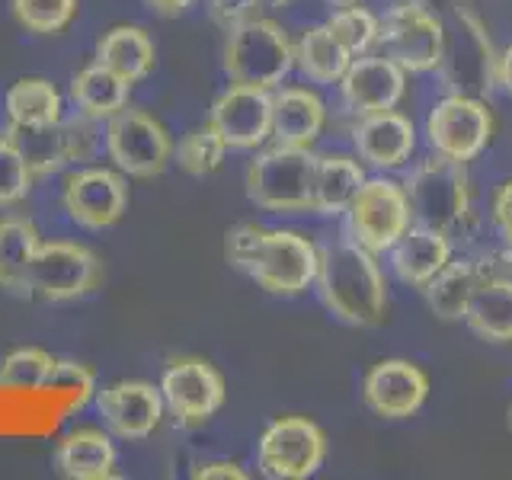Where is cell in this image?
Listing matches in <instances>:
<instances>
[{
    "label": "cell",
    "mask_w": 512,
    "mask_h": 480,
    "mask_svg": "<svg viewBox=\"0 0 512 480\" xmlns=\"http://www.w3.org/2000/svg\"><path fill=\"white\" fill-rule=\"evenodd\" d=\"M314 288L324 308L349 327H378L388 317V276L378 256L346 237L320 247Z\"/></svg>",
    "instance_id": "6da1fadb"
},
{
    "label": "cell",
    "mask_w": 512,
    "mask_h": 480,
    "mask_svg": "<svg viewBox=\"0 0 512 480\" xmlns=\"http://www.w3.org/2000/svg\"><path fill=\"white\" fill-rule=\"evenodd\" d=\"M224 250H228V263L244 269L269 295L295 298L314 288L320 247L298 231H269L256 228V224H237L228 231Z\"/></svg>",
    "instance_id": "7a4b0ae2"
},
{
    "label": "cell",
    "mask_w": 512,
    "mask_h": 480,
    "mask_svg": "<svg viewBox=\"0 0 512 480\" xmlns=\"http://www.w3.org/2000/svg\"><path fill=\"white\" fill-rule=\"evenodd\" d=\"M404 192L413 212V224L445 231L455 237L471 218V180L458 160L429 154L404 173Z\"/></svg>",
    "instance_id": "3957f363"
},
{
    "label": "cell",
    "mask_w": 512,
    "mask_h": 480,
    "mask_svg": "<svg viewBox=\"0 0 512 480\" xmlns=\"http://www.w3.org/2000/svg\"><path fill=\"white\" fill-rule=\"evenodd\" d=\"M295 71V42L288 32L266 20V16H253V20L240 23L228 32V45H224V74L231 84L276 90L285 84V77Z\"/></svg>",
    "instance_id": "277c9868"
},
{
    "label": "cell",
    "mask_w": 512,
    "mask_h": 480,
    "mask_svg": "<svg viewBox=\"0 0 512 480\" xmlns=\"http://www.w3.org/2000/svg\"><path fill=\"white\" fill-rule=\"evenodd\" d=\"M311 148L295 144H272L260 151L247 167V196L256 208L272 215L311 212V180H314Z\"/></svg>",
    "instance_id": "5b68a950"
},
{
    "label": "cell",
    "mask_w": 512,
    "mask_h": 480,
    "mask_svg": "<svg viewBox=\"0 0 512 480\" xmlns=\"http://www.w3.org/2000/svg\"><path fill=\"white\" fill-rule=\"evenodd\" d=\"M496 58L500 52L493 48L484 20L468 4L455 7L452 26L445 32V52L436 68L445 93H468L487 100L496 87Z\"/></svg>",
    "instance_id": "8992f818"
},
{
    "label": "cell",
    "mask_w": 512,
    "mask_h": 480,
    "mask_svg": "<svg viewBox=\"0 0 512 480\" xmlns=\"http://www.w3.org/2000/svg\"><path fill=\"white\" fill-rule=\"evenodd\" d=\"M413 224L404 183L388 173L368 176L343 212V237L362 250L384 256Z\"/></svg>",
    "instance_id": "52a82bcc"
},
{
    "label": "cell",
    "mask_w": 512,
    "mask_h": 480,
    "mask_svg": "<svg viewBox=\"0 0 512 480\" xmlns=\"http://www.w3.org/2000/svg\"><path fill=\"white\" fill-rule=\"evenodd\" d=\"M445 16L420 0H400L381 16L378 52L407 74H432L445 52Z\"/></svg>",
    "instance_id": "ba28073f"
},
{
    "label": "cell",
    "mask_w": 512,
    "mask_h": 480,
    "mask_svg": "<svg viewBox=\"0 0 512 480\" xmlns=\"http://www.w3.org/2000/svg\"><path fill=\"white\" fill-rule=\"evenodd\" d=\"M493 128L496 122L487 100L468 93H445L429 109V116L423 122V135L432 154H442L468 167L471 160H477L490 148Z\"/></svg>",
    "instance_id": "9c48e42d"
},
{
    "label": "cell",
    "mask_w": 512,
    "mask_h": 480,
    "mask_svg": "<svg viewBox=\"0 0 512 480\" xmlns=\"http://www.w3.org/2000/svg\"><path fill=\"white\" fill-rule=\"evenodd\" d=\"M330 455L327 432L308 416H279L256 442V468L269 480H308Z\"/></svg>",
    "instance_id": "30bf717a"
},
{
    "label": "cell",
    "mask_w": 512,
    "mask_h": 480,
    "mask_svg": "<svg viewBox=\"0 0 512 480\" xmlns=\"http://www.w3.org/2000/svg\"><path fill=\"white\" fill-rule=\"evenodd\" d=\"M103 279L100 256L84 244L52 240L39 244L26 269V295L42 301H74L93 292Z\"/></svg>",
    "instance_id": "8fae6325"
},
{
    "label": "cell",
    "mask_w": 512,
    "mask_h": 480,
    "mask_svg": "<svg viewBox=\"0 0 512 480\" xmlns=\"http://www.w3.org/2000/svg\"><path fill=\"white\" fill-rule=\"evenodd\" d=\"M106 154L125 176L151 180L170 164L173 141L154 116L125 106L112 119H106Z\"/></svg>",
    "instance_id": "7c38bea8"
},
{
    "label": "cell",
    "mask_w": 512,
    "mask_h": 480,
    "mask_svg": "<svg viewBox=\"0 0 512 480\" xmlns=\"http://www.w3.org/2000/svg\"><path fill=\"white\" fill-rule=\"evenodd\" d=\"M407 71L394 64L388 55L381 52H368L349 61V68L343 74L340 87V100L343 109L352 119L372 116V112H388L397 109L407 100Z\"/></svg>",
    "instance_id": "4fadbf2b"
},
{
    "label": "cell",
    "mask_w": 512,
    "mask_h": 480,
    "mask_svg": "<svg viewBox=\"0 0 512 480\" xmlns=\"http://www.w3.org/2000/svg\"><path fill=\"white\" fill-rule=\"evenodd\" d=\"M429 375L410 359H381L362 378V400L381 420H410L429 400Z\"/></svg>",
    "instance_id": "5bb4252c"
},
{
    "label": "cell",
    "mask_w": 512,
    "mask_h": 480,
    "mask_svg": "<svg viewBox=\"0 0 512 480\" xmlns=\"http://www.w3.org/2000/svg\"><path fill=\"white\" fill-rule=\"evenodd\" d=\"M160 394L183 426H199L224 407V378L205 359H173L160 378Z\"/></svg>",
    "instance_id": "9a60e30c"
},
{
    "label": "cell",
    "mask_w": 512,
    "mask_h": 480,
    "mask_svg": "<svg viewBox=\"0 0 512 480\" xmlns=\"http://www.w3.org/2000/svg\"><path fill=\"white\" fill-rule=\"evenodd\" d=\"M128 208V183L122 170L87 167L68 176L64 183V212L80 228L103 231L112 228Z\"/></svg>",
    "instance_id": "2e32d148"
},
{
    "label": "cell",
    "mask_w": 512,
    "mask_h": 480,
    "mask_svg": "<svg viewBox=\"0 0 512 480\" xmlns=\"http://www.w3.org/2000/svg\"><path fill=\"white\" fill-rule=\"evenodd\" d=\"M352 154H356L365 170L394 173L407 167L416 154V125L400 109L372 112L352 125Z\"/></svg>",
    "instance_id": "e0dca14e"
},
{
    "label": "cell",
    "mask_w": 512,
    "mask_h": 480,
    "mask_svg": "<svg viewBox=\"0 0 512 480\" xmlns=\"http://www.w3.org/2000/svg\"><path fill=\"white\" fill-rule=\"evenodd\" d=\"M212 125L234 151L263 148L272 138V90L231 84L212 103Z\"/></svg>",
    "instance_id": "ac0fdd59"
},
{
    "label": "cell",
    "mask_w": 512,
    "mask_h": 480,
    "mask_svg": "<svg viewBox=\"0 0 512 480\" xmlns=\"http://www.w3.org/2000/svg\"><path fill=\"white\" fill-rule=\"evenodd\" d=\"M96 410H100L106 429L116 439L138 442L148 439L164 420V394L148 381H116L96 394Z\"/></svg>",
    "instance_id": "d6986e66"
},
{
    "label": "cell",
    "mask_w": 512,
    "mask_h": 480,
    "mask_svg": "<svg viewBox=\"0 0 512 480\" xmlns=\"http://www.w3.org/2000/svg\"><path fill=\"white\" fill-rule=\"evenodd\" d=\"M384 256H388V272L400 285L423 288L448 266L455 247L445 231L426 228V224H410Z\"/></svg>",
    "instance_id": "ffe728a7"
},
{
    "label": "cell",
    "mask_w": 512,
    "mask_h": 480,
    "mask_svg": "<svg viewBox=\"0 0 512 480\" xmlns=\"http://www.w3.org/2000/svg\"><path fill=\"white\" fill-rule=\"evenodd\" d=\"M327 128V103L311 87L272 90V138L279 144L311 148Z\"/></svg>",
    "instance_id": "44dd1931"
},
{
    "label": "cell",
    "mask_w": 512,
    "mask_h": 480,
    "mask_svg": "<svg viewBox=\"0 0 512 480\" xmlns=\"http://www.w3.org/2000/svg\"><path fill=\"white\" fill-rule=\"evenodd\" d=\"M365 180L368 170L356 154H317L311 180V212L320 218H343Z\"/></svg>",
    "instance_id": "7402d4cb"
},
{
    "label": "cell",
    "mask_w": 512,
    "mask_h": 480,
    "mask_svg": "<svg viewBox=\"0 0 512 480\" xmlns=\"http://www.w3.org/2000/svg\"><path fill=\"white\" fill-rule=\"evenodd\" d=\"M55 464L71 480H106L116 474V445L103 429H74L58 442Z\"/></svg>",
    "instance_id": "603a6c76"
},
{
    "label": "cell",
    "mask_w": 512,
    "mask_h": 480,
    "mask_svg": "<svg viewBox=\"0 0 512 480\" xmlns=\"http://www.w3.org/2000/svg\"><path fill=\"white\" fill-rule=\"evenodd\" d=\"M464 324L477 340L493 346L512 343V282L490 279L474 288V295L464 311Z\"/></svg>",
    "instance_id": "cb8c5ba5"
},
{
    "label": "cell",
    "mask_w": 512,
    "mask_h": 480,
    "mask_svg": "<svg viewBox=\"0 0 512 480\" xmlns=\"http://www.w3.org/2000/svg\"><path fill=\"white\" fill-rule=\"evenodd\" d=\"M480 282L484 279H480L474 256H452L448 266L432 282H426L420 292L426 298V308L432 311V317L445 320V324H455V320H464L468 301Z\"/></svg>",
    "instance_id": "d4e9b609"
},
{
    "label": "cell",
    "mask_w": 512,
    "mask_h": 480,
    "mask_svg": "<svg viewBox=\"0 0 512 480\" xmlns=\"http://www.w3.org/2000/svg\"><path fill=\"white\" fill-rule=\"evenodd\" d=\"M352 55L333 39V32L327 26H311L301 32V39L295 42V68L301 77L314 87H333L340 84Z\"/></svg>",
    "instance_id": "484cf974"
},
{
    "label": "cell",
    "mask_w": 512,
    "mask_h": 480,
    "mask_svg": "<svg viewBox=\"0 0 512 480\" xmlns=\"http://www.w3.org/2000/svg\"><path fill=\"white\" fill-rule=\"evenodd\" d=\"M128 84L125 77H119L116 71H109L106 64H90V68L77 71L71 77V100L77 106V112H84L90 119H112L119 109L128 106Z\"/></svg>",
    "instance_id": "4316f807"
},
{
    "label": "cell",
    "mask_w": 512,
    "mask_h": 480,
    "mask_svg": "<svg viewBox=\"0 0 512 480\" xmlns=\"http://www.w3.org/2000/svg\"><path fill=\"white\" fill-rule=\"evenodd\" d=\"M154 42L144 29L138 26H116L109 29L106 36L96 45V61L106 64L109 71H116L119 77H125L128 84L148 77L154 68Z\"/></svg>",
    "instance_id": "83f0119b"
},
{
    "label": "cell",
    "mask_w": 512,
    "mask_h": 480,
    "mask_svg": "<svg viewBox=\"0 0 512 480\" xmlns=\"http://www.w3.org/2000/svg\"><path fill=\"white\" fill-rule=\"evenodd\" d=\"M10 125H55L64 119V100L45 77H23L4 96Z\"/></svg>",
    "instance_id": "f1b7e54d"
},
{
    "label": "cell",
    "mask_w": 512,
    "mask_h": 480,
    "mask_svg": "<svg viewBox=\"0 0 512 480\" xmlns=\"http://www.w3.org/2000/svg\"><path fill=\"white\" fill-rule=\"evenodd\" d=\"M39 247L36 224L23 215L0 218V285L13 295H26V269Z\"/></svg>",
    "instance_id": "f546056e"
},
{
    "label": "cell",
    "mask_w": 512,
    "mask_h": 480,
    "mask_svg": "<svg viewBox=\"0 0 512 480\" xmlns=\"http://www.w3.org/2000/svg\"><path fill=\"white\" fill-rule=\"evenodd\" d=\"M7 138L16 144V151L26 157L32 176H48V173L71 164L61 122H55V125H10Z\"/></svg>",
    "instance_id": "4dcf8cb0"
},
{
    "label": "cell",
    "mask_w": 512,
    "mask_h": 480,
    "mask_svg": "<svg viewBox=\"0 0 512 480\" xmlns=\"http://www.w3.org/2000/svg\"><path fill=\"white\" fill-rule=\"evenodd\" d=\"M333 39L340 42L352 58L368 55L378 48V32H381V16H375L372 10H365L362 4H352V7H340L327 16L324 23Z\"/></svg>",
    "instance_id": "1f68e13d"
},
{
    "label": "cell",
    "mask_w": 512,
    "mask_h": 480,
    "mask_svg": "<svg viewBox=\"0 0 512 480\" xmlns=\"http://www.w3.org/2000/svg\"><path fill=\"white\" fill-rule=\"evenodd\" d=\"M228 141L218 135V128L208 122L205 128H192L189 135H183V141L176 144V164L180 170H186L189 176H208L215 173L224 164V154H228Z\"/></svg>",
    "instance_id": "d6a6232c"
},
{
    "label": "cell",
    "mask_w": 512,
    "mask_h": 480,
    "mask_svg": "<svg viewBox=\"0 0 512 480\" xmlns=\"http://www.w3.org/2000/svg\"><path fill=\"white\" fill-rule=\"evenodd\" d=\"M55 359L39 346L13 349L0 359V388L7 391H42Z\"/></svg>",
    "instance_id": "836d02e7"
},
{
    "label": "cell",
    "mask_w": 512,
    "mask_h": 480,
    "mask_svg": "<svg viewBox=\"0 0 512 480\" xmlns=\"http://www.w3.org/2000/svg\"><path fill=\"white\" fill-rule=\"evenodd\" d=\"M13 13L20 26L36 36H52L74 20L77 0H13Z\"/></svg>",
    "instance_id": "e575fe53"
},
{
    "label": "cell",
    "mask_w": 512,
    "mask_h": 480,
    "mask_svg": "<svg viewBox=\"0 0 512 480\" xmlns=\"http://www.w3.org/2000/svg\"><path fill=\"white\" fill-rule=\"evenodd\" d=\"M32 189V170L16 144L4 135L0 138V208L20 205Z\"/></svg>",
    "instance_id": "d590c367"
},
{
    "label": "cell",
    "mask_w": 512,
    "mask_h": 480,
    "mask_svg": "<svg viewBox=\"0 0 512 480\" xmlns=\"http://www.w3.org/2000/svg\"><path fill=\"white\" fill-rule=\"evenodd\" d=\"M61 128L64 141H68L71 164H87L106 144V132H100V119H90L84 112H77L74 119H61Z\"/></svg>",
    "instance_id": "8d00e7d4"
},
{
    "label": "cell",
    "mask_w": 512,
    "mask_h": 480,
    "mask_svg": "<svg viewBox=\"0 0 512 480\" xmlns=\"http://www.w3.org/2000/svg\"><path fill=\"white\" fill-rule=\"evenodd\" d=\"M68 391L77 397V404L80 400H87L93 394V372L87 365H80V362H68V359H55L52 365V372H48V381H45V388L42 391Z\"/></svg>",
    "instance_id": "74e56055"
},
{
    "label": "cell",
    "mask_w": 512,
    "mask_h": 480,
    "mask_svg": "<svg viewBox=\"0 0 512 480\" xmlns=\"http://www.w3.org/2000/svg\"><path fill=\"white\" fill-rule=\"evenodd\" d=\"M471 256H474L477 272L484 282H490V279L512 282V244H506V240H500L496 247H487L480 253H471Z\"/></svg>",
    "instance_id": "f35d334b"
},
{
    "label": "cell",
    "mask_w": 512,
    "mask_h": 480,
    "mask_svg": "<svg viewBox=\"0 0 512 480\" xmlns=\"http://www.w3.org/2000/svg\"><path fill=\"white\" fill-rule=\"evenodd\" d=\"M490 221H493L496 237L506 240V244H512V176H509V180H503L493 192Z\"/></svg>",
    "instance_id": "ab89813d"
},
{
    "label": "cell",
    "mask_w": 512,
    "mask_h": 480,
    "mask_svg": "<svg viewBox=\"0 0 512 480\" xmlns=\"http://www.w3.org/2000/svg\"><path fill=\"white\" fill-rule=\"evenodd\" d=\"M256 10H260V0H212V16L215 23L224 26V29H234L240 23H247L256 16Z\"/></svg>",
    "instance_id": "60d3db41"
},
{
    "label": "cell",
    "mask_w": 512,
    "mask_h": 480,
    "mask_svg": "<svg viewBox=\"0 0 512 480\" xmlns=\"http://www.w3.org/2000/svg\"><path fill=\"white\" fill-rule=\"evenodd\" d=\"M192 477L196 480H244L247 471L240 468L237 461H205L192 471Z\"/></svg>",
    "instance_id": "b9f144b4"
},
{
    "label": "cell",
    "mask_w": 512,
    "mask_h": 480,
    "mask_svg": "<svg viewBox=\"0 0 512 480\" xmlns=\"http://www.w3.org/2000/svg\"><path fill=\"white\" fill-rule=\"evenodd\" d=\"M496 87L506 96H512V45L503 48L500 58H496Z\"/></svg>",
    "instance_id": "7bdbcfd3"
},
{
    "label": "cell",
    "mask_w": 512,
    "mask_h": 480,
    "mask_svg": "<svg viewBox=\"0 0 512 480\" xmlns=\"http://www.w3.org/2000/svg\"><path fill=\"white\" fill-rule=\"evenodd\" d=\"M151 10H157L160 16H180L183 10L192 7V0H144Z\"/></svg>",
    "instance_id": "ee69618b"
},
{
    "label": "cell",
    "mask_w": 512,
    "mask_h": 480,
    "mask_svg": "<svg viewBox=\"0 0 512 480\" xmlns=\"http://www.w3.org/2000/svg\"><path fill=\"white\" fill-rule=\"evenodd\" d=\"M420 4H426V7H432V10H448L452 13L455 7H461V4H468V0H420Z\"/></svg>",
    "instance_id": "f6af8a7d"
},
{
    "label": "cell",
    "mask_w": 512,
    "mask_h": 480,
    "mask_svg": "<svg viewBox=\"0 0 512 480\" xmlns=\"http://www.w3.org/2000/svg\"><path fill=\"white\" fill-rule=\"evenodd\" d=\"M330 10H340V7H352V4H362V0H324Z\"/></svg>",
    "instance_id": "bcb514c9"
},
{
    "label": "cell",
    "mask_w": 512,
    "mask_h": 480,
    "mask_svg": "<svg viewBox=\"0 0 512 480\" xmlns=\"http://www.w3.org/2000/svg\"><path fill=\"white\" fill-rule=\"evenodd\" d=\"M292 4V0H260V7H285Z\"/></svg>",
    "instance_id": "7dc6e473"
},
{
    "label": "cell",
    "mask_w": 512,
    "mask_h": 480,
    "mask_svg": "<svg viewBox=\"0 0 512 480\" xmlns=\"http://www.w3.org/2000/svg\"><path fill=\"white\" fill-rule=\"evenodd\" d=\"M509 429H512V407H509Z\"/></svg>",
    "instance_id": "c3c4849f"
}]
</instances>
